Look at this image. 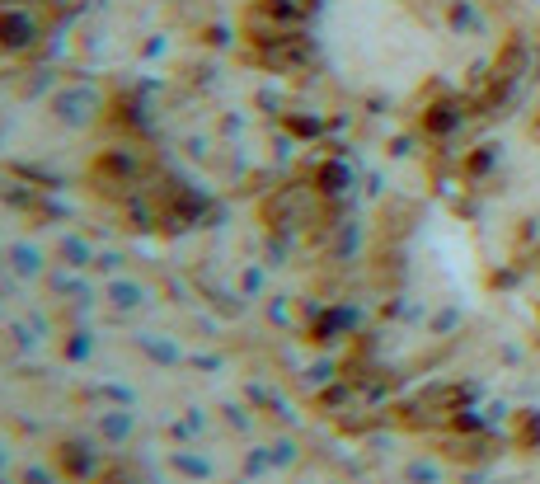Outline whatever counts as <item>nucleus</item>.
<instances>
[{"label":"nucleus","instance_id":"1","mask_svg":"<svg viewBox=\"0 0 540 484\" xmlns=\"http://www.w3.org/2000/svg\"><path fill=\"white\" fill-rule=\"evenodd\" d=\"M517 442L522 447H540V414H517Z\"/></svg>","mask_w":540,"mask_h":484}]
</instances>
